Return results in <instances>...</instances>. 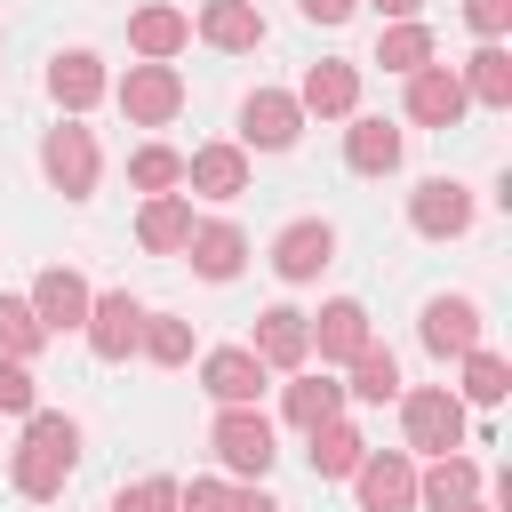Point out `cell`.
Masks as SVG:
<instances>
[{
  "label": "cell",
  "mask_w": 512,
  "mask_h": 512,
  "mask_svg": "<svg viewBox=\"0 0 512 512\" xmlns=\"http://www.w3.org/2000/svg\"><path fill=\"white\" fill-rule=\"evenodd\" d=\"M264 368H304L312 360V328H304V312L296 304H272V312H256V344H248Z\"/></svg>",
  "instance_id": "obj_16"
},
{
  "label": "cell",
  "mask_w": 512,
  "mask_h": 512,
  "mask_svg": "<svg viewBox=\"0 0 512 512\" xmlns=\"http://www.w3.org/2000/svg\"><path fill=\"white\" fill-rule=\"evenodd\" d=\"M328 416H344V384H328V376H296V384H288V424L312 432V424H328Z\"/></svg>",
  "instance_id": "obj_32"
},
{
  "label": "cell",
  "mask_w": 512,
  "mask_h": 512,
  "mask_svg": "<svg viewBox=\"0 0 512 512\" xmlns=\"http://www.w3.org/2000/svg\"><path fill=\"white\" fill-rule=\"evenodd\" d=\"M344 160H352V176H392V168H400V128L376 120V112H352V128H344Z\"/></svg>",
  "instance_id": "obj_20"
},
{
  "label": "cell",
  "mask_w": 512,
  "mask_h": 512,
  "mask_svg": "<svg viewBox=\"0 0 512 512\" xmlns=\"http://www.w3.org/2000/svg\"><path fill=\"white\" fill-rule=\"evenodd\" d=\"M200 40L224 48V56L264 48V16H256V0H208V8H200Z\"/></svg>",
  "instance_id": "obj_21"
},
{
  "label": "cell",
  "mask_w": 512,
  "mask_h": 512,
  "mask_svg": "<svg viewBox=\"0 0 512 512\" xmlns=\"http://www.w3.org/2000/svg\"><path fill=\"white\" fill-rule=\"evenodd\" d=\"M32 312H40V328L48 336H64V328H80L88 320V280L72 272V264H48L40 280H32V296H24Z\"/></svg>",
  "instance_id": "obj_13"
},
{
  "label": "cell",
  "mask_w": 512,
  "mask_h": 512,
  "mask_svg": "<svg viewBox=\"0 0 512 512\" xmlns=\"http://www.w3.org/2000/svg\"><path fill=\"white\" fill-rule=\"evenodd\" d=\"M184 40H192V16H184V8H168V0H152V8H136V16H128V48H136L144 64L184 56Z\"/></svg>",
  "instance_id": "obj_17"
},
{
  "label": "cell",
  "mask_w": 512,
  "mask_h": 512,
  "mask_svg": "<svg viewBox=\"0 0 512 512\" xmlns=\"http://www.w3.org/2000/svg\"><path fill=\"white\" fill-rule=\"evenodd\" d=\"M136 352H144V360H160V368H184V360H192V320H176V312H144Z\"/></svg>",
  "instance_id": "obj_30"
},
{
  "label": "cell",
  "mask_w": 512,
  "mask_h": 512,
  "mask_svg": "<svg viewBox=\"0 0 512 512\" xmlns=\"http://www.w3.org/2000/svg\"><path fill=\"white\" fill-rule=\"evenodd\" d=\"M336 264V224H320V216H296L280 240H272V272L288 280V288H304V280H320Z\"/></svg>",
  "instance_id": "obj_7"
},
{
  "label": "cell",
  "mask_w": 512,
  "mask_h": 512,
  "mask_svg": "<svg viewBox=\"0 0 512 512\" xmlns=\"http://www.w3.org/2000/svg\"><path fill=\"white\" fill-rule=\"evenodd\" d=\"M136 328H144V304H136L128 288H112V296H88V320H80V336H88V352H96V360H128V352H136Z\"/></svg>",
  "instance_id": "obj_10"
},
{
  "label": "cell",
  "mask_w": 512,
  "mask_h": 512,
  "mask_svg": "<svg viewBox=\"0 0 512 512\" xmlns=\"http://www.w3.org/2000/svg\"><path fill=\"white\" fill-rule=\"evenodd\" d=\"M184 184H192L200 200H240V192H248V144H200V152L184 160Z\"/></svg>",
  "instance_id": "obj_14"
},
{
  "label": "cell",
  "mask_w": 512,
  "mask_h": 512,
  "mask_svg": "<svg viewBox=\"0 0 512 512\" xmlns=\"http://www.w3.org/2000/svg\"><path fill=\"white\" fill-rule=\"evenodd\" d=\"M112 512H176V480H160V472H152V480L120 488V496H112Z\"/></svg>",
  "instance_id": "obj_36"
},
{
  "label": "cell",
  "mask_w": 512,
  "mask_h": 512,
  "mask_svg": "<svg viewBox=\"0 0 512 512\" xmlns=\"http://www.w3.org/2000/svg\"><path fill=\"white\" fill-rule=\"evenodd\" d=\"M344 400H368V408H384V400H400V360H392V344H360L352 352V384H344Z\"/></svg>",
  "instance_id": "obj_26"
},
{
  "label": "cell",
  "mask_w": 512,
  "mask_h": 512,
  "mask_svg": "<svg viewBox=\"0 0 512 512\" xmlns=\"http://www.w3.org/2000/svg\"><path fill=\"white\" fill-rule=\"evenodd\" d=\"M40 168H48V184L64 192V200H88L96 192V136L88 128H48V144H40Z\"/></svg>",
  "instance_id": "obj_9"
},
{
  "label": "cell",
  "mask_w": 512,
  "mask_h": 512,
  "mask_svg": "<svg viewBox=\"0 0 512 512\" xmlns=\"http://www.w3.org/2000/svg\"><path fill=\"white\" fill-rule=\"evenodd\" d=\"M176 512H232V488L224 480H192V488H176Z\"/></svg>",
  "instance_id": "obj_38"
},
{
  "label": "cell",
  "mask_w": 512,
  "mask_h": 512,
  "mask_svg": "<svg viewBox=\"0 0 512 512\" xmlns=\"http://www.w3.org/2000/svg\"><path fill=\"white\" fill-rule=\"evenodd\" d=\"M504 392H512V368H504L496 352L472 344V352H464V384H456V400H464V408H496Z\"/></svg>",
  "instance_id": "obj_31"
},
{
  "label": "cell",
  "mask_w": 512,
  "mask_h": 512,
  "mask_svg": "<svg viewBox=\"0 0 512 512\" xmlns=\"http://www.w3.org/2000/svg\"><path fill=\"white\" fill-rule=\"evenodd\" d=\"M296 8H304V16H312V24H344V16H352V8H360V0H296Z\"/></svg>",
  "instance_id": "obj_39"
},
{
  "label": "cell",
  "mask_w": 512,
  "mask_h": 512,
  "mask_svg": "<svg viewBox=\"0 0 512 512\" xmlns=\"http://www.w3.org/2000/svg\"><path fill=\"white\" fill-rule=\"evenodd\" d=\"M352 488H360V512H416V464L400 448H368L352 464Z\"/></svg>",
  "instance_id": "obj_5"
},
{
  "label": "cell",
  "mask_w": 512,
  "mask_h": 512,
  "mask_svg": "<svg viewBox=\"0 0 512 512\" xmlns=\"http://www.w3.org/2000/svg\"><path fill=\"white\" fill-rule=\"evenodd\" d=\"M232 512H280V504H272L264 488H232Z\"/></svg>",
  "instance_id": "obj_40"
},
{
  "label": "cell",
  "mask_w": 512,
  "mask_h": 512,
  "mask_svg": "<svg viewBox=\"0 0 512 512\" xmlns=\"http://www.w3.org/2000/svg\"><path fill=\"white\" fill-rule=\"evenodd\" d=\"M456 512H496V504H480V496H472V504H456Z\"/></svg>",
  "instance_id": "obj_42"
},
{
  "label": "cell",
  "mask_w": 512,
  "mask_h": 512,
  "mask_svg": "<svg viewBox=\"0 0 512 512\" xmlns=\"http://www.w3.org/2000/svg\"><path fill=\"white\" fill-rule=\"evenodd\" d=\"M456 80H464V96H472V104H496V112H512V56H504L496 40H488V48H480V56H472Z\"/></svg>",
  "instance_id": "obj_28"
},
{
  "label": "cell",
  "mask_w": 512,
  "mask_h": 512,
  "mask_svg": "<svg viewBox=\"0 0 512 512\" xmlns=\"http://www.w3.org/2000/svg\"><path fill=\"white\" fill-rule=\"evenodd\" d=\"M416 8H424V0H376V16H392V24H400V16H416Z\"/></svg>",
  "instance_id": "obj_41"
},
{
  "label": "cell",
  "mask_w": 512,
  "mask_h": 512,
  "mask_svg": "<svg viewBox=\"0 0 512 512\" xmlns=\"http://www.w3.org/2000/svg\"><path fill=\"white\" fill-rule=\"evenodd\" d=\"M304 328H312V352H320V360H352V352L368 344V304L336 296V304H320V320H304Z\"/></svg>",
  "instance_id": "obj_22"
},
{
  "label": "cell",
  "mask_w": 512,
  "mask_h": 512,
  "mask_svg": "<svg viewBox=\"0 0 512 512\" xmlns=\"http://www.w3.org/2000/svg\"><path fill=\"white\" fill-rule=\"evenodd\" d=\"M400 424H408V448H424V456H448V448H464V400H456L448 384H424V392H408V400H400Z\"/></svg>",
  "instance_id": "obj_2"
},
{
  "label": "cell",
  "mask_w": 512,
  "mask_h": 512,
  "mask_svg": "<svg viewBox=\"0 0 512 512\" xmlns=\"http://www.w3.org/2000/svg\"><path fill=\"white\" fill-rule=\"evenodd\" d=\"M32 408H40L32 368H24V360H0V416H32Z\"/></svg>",
  "instance_id": "obj_35"
},
{
  "label": "cell",
  "mask_w": 512,
  "mask_h": 512,
  "mask_svg": "<svg viewBox=\"0 0 512 512\" xmlns=\"http://www.w3.org/2000/svg\"><path fill=\"white\" fill-rule=\"evenodd\" d=\"M136 240H144L152 256H176V248L192 240V200H184V192H152L144 216H136Z\"/></svg>",
  "instance_id": "obj_24"
},
{
  "label": "cell",
  "mask_w": 512,
  "mask_h": 512,
  "mask_svg": "<svg viewBox=\"0 0 512 512\" xmlns=\"http://www.w3.org/2000/svg\"><path fill=\"white\" fill-rule=\"evenodd\" d=\"M480 496V464L472 456H432V472H416V504H432V512H456V504H472Z\"/></svg>",
  "instance_id": "obj_23"
},
{
  "label": "cell",
  "mask_w": 512,
  "mask_h": 512,
  "mask_svg": "<svg viewBox=\"0 0 512 512\" xmlns=\"http://www.w3.org/2000/svg\"><path fill=\"white\" fill-rule=\"evenodd\" d=\"M376 64H384V72H400V80H408V72H424V64H432V32H424L416 16L384 24V40H376Z\"/></svg>",
  "instance_id": "obj_29"
},
{
  "label": "cell",
  "mask_w": 512,
  "mask_h": 512,
  "mask_svg": "<svg viewBox=\"0 0 512 512\" xmlns=\"http://www.w3.org/2000/svg\"><path fill=\"white\" fill-rule=\"evenodd\" d=\"M112 96H120V112H128L136 128H168V120L184 112V72H176V64H128V80H120Z\"/></svg>",
  "instance_id": "obj_3"
},
{
  "label": "cell",
  "mask_w": 512,
  "mask_h": 512,
  "mask_svg": "<svg viewBox=\"0 0 512 512\" xmlns=\"http://www.w3.org/2000/svg\"><path fill=\"white\" fill-rule=\"evenodd\" d=\"M264 376H272V368H264L248 344H224V352H208V360H200V392H208L216 408H256Z\"/></svg>",
  "instance_id": "obj_11"
},
{
  "label": "cell",
  "mask_w": 512,
  "mask_h": 512,
  "mask_svg": "<svg viewBox=\"0 0 512 512\" xmlns=\"http://www.w3.org/2000/svg\"><path fill=\"white\" fill-rule=\"evenodd\" d=\"M408 224H416L424 240H456V232H472V184H456V176H424V184L408 192Z\"/></svg>",
  "instance_id": "obj_6"
},
{
  "label": "cell",
  "mask_w": 512,
  "mask_h": 512,
  "mask_svg": "<svg viewBox=\"0 0 512 512\" xmlns=\"http://www.w3.org/2000/svg\"><path fill=\"white\" fill-rule=\"evenodd\" d=\"M48 344V328H40V312L24 304V296H0V360H32Z\"/></svg>",
  "instance_id": "obj_33"
},
{
  "label": "cell",
  "mask_w": 512,
  "mask_h": 512,
  "mask_svg": "<svg viewBox=\"0 0 512 512\" xmlns=\"http://www.w3.org/2000/svg\"><path fill=\"white\" fill-rule=\"evenodd\" d=\"M304 136V104L288 96V88H256L248 104H240V144H256V152H288Z\"/></svg>",
  "instance_id": "obj_8"
},
{
  "label": "cell",
  "mask_w": 512,
  "mask_h": 512,
  "mask_svg": "<svg viewBox=\"0 0 512 512\" xmlns=\"http://www.w3.org/2000/svg\"><path fill=\"white\" fill-rule=\"evenodd\" d=\"M464 24H472L480 40H504V32H512V0H464Z\"/></svg>",
  "instance_id": "obj_37"
},
{
  "label": "cell",
  "mask_w": 512,
  "mask_h": 512,
  "mask_svg": "<svg viewBox=\"0 0 512 512\" xmlns=\"http://www.w3.org/2000/svg\"><path fill=\"white\" fill-rule=\"evenodd\" d=\"M208 440H216L224 472H240V480H264L272 456H280V448H272V416H256V408H224Z\"/></svg>",
  "instance_id": "obj_4"
},
{
  "label": "cell",
  "mask_w": 512,
  "mask_h": 512,
  "mask_svg": "<svg viewBox=\"0 0 512 512\" xmlns=\"http://www.w3.org/2000/svg\"><path fill=\"white\" fill-rule=\"evenodd\" d=\"M304 440H312V472H320V480H352V464L368 456V440H360V432H352L344 416H328V424H312Z\"/></svg>",
  "instance_id": "obj_27"
},
{
  "label": "cell",
  "mask_w": 512,
  "mask_h": 512,
  "mask_svg": "<svg viewBox=\"0 0 512 512\" xmlns=\"http://www.w3.org/2000/svg\"><path fill=\"white\" fill-rule=\"evenodd\" d=\"M184 256H192V272H200V280H232V272L248 264V240H240V224H192Z\"/></svg>",
  "instance_id": "obj_25"
},
{
  "label": "cell",
  "mask_w": 512,
  "mask_h": 512,
  "mask_svg": "<svg viewBox=\"0 0 512 512\" xmlns=\"http://www.w3.org/2000/svg\"><path fill=\"white\" fill-rule=\"evenodd\" d=\"M464 80H456V64H424V72H408V120L416 128H456L464 120Z\"/></svg>",
  "instance_id": "obj_12"
},
{
  "label": "cell",
  "mask_w": 512,
  "mask_h": 512,
  "mask_svg": "<svg viewBox=\"0 0 512 512\" xmlns=\"http://www.w3.org/2000/svg\"><path fill=\"white\" fill-rule=\"evenodd\" d=\"M128 184H136V192H176V184H184V152L136 144V152H128Z\"/></svg>",
  "instance_id": "obj_34"
},
{
  "label": "cell",
  "mask_w": 512,
  "mask_h": 512,
  "mask_svg": "<svg viewBox=\"0 0 512 512\" xmlns=\"http://www.w3.org/2000/svg\"><path fill=\"white\" fill-rule=\"evenodd\" d=\"M296 104H304V112H320V120H352V112H360V72H352V64H328V56H320V64L304 72Z\"/></svg>",
  "instance_id": "obj_19"
},
{
  "label": "cell",
  "mask_w": 512,
  "mask_h": 512,
  "mask_svg": "<svg viewBox=\"0 0 512 512\" xmlns=\"http://www.w3.org/2000/svg\"><path fill=\"white\" fill-rule=\"evenodd\" d=\"M104 88H112V72H104L88 48H64V56L48 64V96H56L64 112H88V104H104Z\"/></svg>",
  "instance_id": "obj_18"
},
{
  "label": "cell",
  "mask_w": 512,
  "mask_h": 512,
  "mask_svg": "<svg viewBox=\"0 0 512 512\" xmlns=\"http://www.w3.org/2000/svg\"><path fill=\"white\" fill-rule=\"evenodd\" d=\"M472 344H480V304H472V296H432V304H424V352L464 360Z\"/></svg>",
  "instance_id": "obj_15"
},
{
  "label": "cell",
  "mask_w": 512,
  "mask_h": 512,
  "mask_svg": "<svg viewBox=\"0 0 512 512\" xmlns=\"http://www.w3.org/2000/svg\"><path fill=\"white\" fill-rule=\"evenodd\" d=\"M72 464H80V424L56 416V408H32V416H24V440H16V464H8L16 496H32V504L64 496Z\"/></svg>",
  "instance_id": "obj_1"
}]
</instances>
